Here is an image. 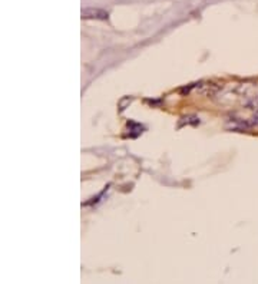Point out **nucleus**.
Wrapping results in <instances>:
<instances>
[{"label":"nucleus","instance_id":"2","mask_svg":"<svg viewBox=\"0 0 258 284\" xmlns=\"http://www.w3.org/2000/svg\"><path fill=\"white\" fill-rule=\"evenodd\" d=\"M250 124H251V126H258V111L254 114V116L251 118Z\"/></svg>","mask_w":258,"mask_h":284},{"label":"nucleus","instance_id":"1","mask_svg":"<svg viewBox=\"0 0 258 284\" xmlns=\"http://www.w3.org/2000/svg\"><path fill=\"white\" fill-rule=\"evenodd\" d=\"M83 19H96V20H106L108 11L102 10L99 7H86L82 10Z\"/></svg>","mask_w":258,"mask_h":284}]
</instances>
